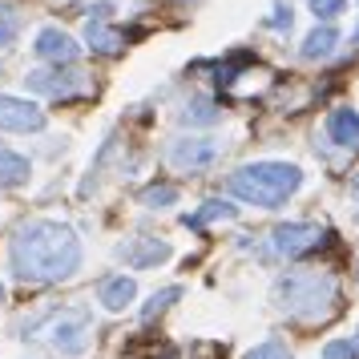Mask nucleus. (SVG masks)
Returning <instances> with one entry per match:
<instances>
[{
  "label": "nucleus",
  "instance_id": "obj_1",
  "mask_svg": "<svg viewBox=\"0 0 359 359\" xmlns=\"http://www.w3.org/2000/svg\"><path fill=\"white\" fill-rule=\"evenodd\" d=\"M85 250L77 230L53 218H33L17 226L8 243V266L20 283H65L81 271Z\"/></svg>",
  "mask_w": 359,
  "mask_h": 359
},
{
  "label": "nucleus",
  "instance_id": "obj_2",
  "mask_svg": "<svg viewBox=\"0 0 359 359\" xmlns=\"http://www.w3.org/2000/svg\"><path fill=\"white\" fill-rule=\"evenodd\" d=\"M303 165L294 162H278V158H262V162L238 165L226 178V190L246 206H259V210H278L287 206L299 190H303Z\"/></svg>",
  "mask_w": 359,
  "mask_h": 359
},
{
  "label": "nucleus",
  "instance_id": "obj_3",
  "mask_svg": "<svg viewBox=\"0 0 359 359\" xmlns=\"http://www.w3.org/2000/svg\"><path fill=\"white\" fill-rule=\"evenodd\" d=\"M25 339L33 343H49L61 359H81L93 343V311L81 303H69V307H49L33 315L25 327Z\"/></svg>",
  "mask_w": 359,
  "mask_h": 359
},
{
  "label": "nucleus",
  "instance_id": "obj_4",
  "mask_svg": "<svg viewBox=\"0 0 359 359\" xmlns=\"http://www.w3.org/2000/svg\"><path fill=\"white\" fill-rule=\"evenodd\" d=\"M275 307L283 315H291V319H327L335 303H339V283L327 275V271H291V275H283L275 283Z\"/></svg>",
  "mask_w": 359,
  "mask_h": 359
},
{
  "label": "nucleus",
  "instance_id": "obj_5",
  "mask_svg": "<svg viewBox=\"0 0 359 359\" xmlns=\"http://www.w3.org/2000/svg\"><path fill=\"white\" fill-rule=\"evenodd\" d=\"M165 158L174 170H210L222 158V142L218 137H198V133H182L170 142Z\"/></svg>",
  "mask_w": 359,
  "mask_h": 359
},
{
  "label": "nucleus",
  "instance_id": "obj_6",
  "mask_svg": "<svg viewBox=\"0 0 359 359\" xmlns=\"http://www.w3.org/2000/svg\"><path fill=\"white\" fill-rule=\"evenodd\" d=\"M323 238H327L323 226H315V222H287V226H275L271 246H275V255H283V259H303L315 246H323Z\"/></svg>",
  "mask_w": 359,
  "mask_h": 359
},
{
  "label": "nucleus",
  "instance_id": "obj_7",
  "mask_svg": "<svg viewBox=\"0 0 359 359\" xmlns=\"http://www.w3.org/2000/svg\"><path fill=\"white\" fill-rule=\"evenodd\" d=\"M45 109L36 101L0 93V133H41L45 130Z\"/></svg>",
  "mask_w": 359,
  "mask_h": 359
},
{
  "label": "nucleus",
  "instance_id": "obj_8",
  "mask_svg": "<svg viewBox=\"0 0 359 359\" xmlns=\"http://www.w3.org/2000/svg\"><path fill=\"white\" fill-rule=\"evenodd\" d=\"M117 259L126 262L130 271H149V266H158V262H170L174 259V246L165 243V238H126V243L117 246Z\"/></svg>",
  "mask_w": 359,
  "mask_h": 359
},
{
  "label": "nucleus",
  "instance_id": "obj_9",
  "mask_svg": "<svg viewBox=\"0 0 359 359\" xmlns=\"http://www.w3.org/2000/svg\"><path fill=\"white\" fill-rule=\"evenodd\" d=\"M25 85H29L33 93H45V97H77V93H85V89H89L85 73H77V69H65V73H61V65L53 69V73L36 69V73H29V77H25Z\"/></svg>",
  "mask_w": 359,
  "mask_h": 359
},
{
  "label": "nucleus",
  "instance_id": "obj_10",
  "mask_svg": "<svg viewBox=\"0 0 359 359\" xmlns=\"http://www.w3.org/2000/svg\"><path fill=\"white\" fill-rule=\"evenodd\" d=\"M33 53L41 57V61H53V65H73L77 61V41L65 33V29H41L36 33V41H33Z\"/></svg>",
  "mask_w": 359,
  "mask_h": 359
},
{
  "label": "nucleus",
  "instance_id": "obj_11",
  "mask_svg": "<svg viewBox=\"0 0 359 359\" xmlns=\"http://www.w3.org/2000/svg\"><path fill=\"white\" fill-rule=\"evenodd\" d=\"M327 137L339 149H359V114L351 105H339L327 114Z\"/></svg>",
  "mask_w": 359,
  "mask_h": 359
},
{
  "label": "nucleus",
  "instance_id": "obj_12",
  "mask_svg": "<svg viewBox=\"0 0 359 359\" xmlns=\"http://www.w3.org/2000/svg\"><path fill=\"white\" fill-rule=\"evenodd\" d=\"M137 299V283H133L130 275H109V278H101L97 283V303L105 311H126Z\"/></svg>",
  "mask_w": 359,
  "mask_h": 359
},
{
  "label": "nucleus",
  "instance_id": "obj_13",
  "mask_svg": "<svg viewBox=\"0 0 359 359\" xmlns=\"http://www.w3.org/2000/svg\"><path fill=\"white\" fill-rule=\"evenodd\" d=\"M335 49H339V29H335V25H319L315 33L303 36L299 57H303V61H327Z\"/></svg>",
  "mask_w": 359,
  "mask_h": 359
},
{
  "label": "nucleus",
  "instance_id": "obj_14",
  "mask_svg": "<svg viewBox=\"0 0 359 359\" xmlns=\"http://www.w3.org/2000/svg\"><path fill=\"white\" fill-rule=\"evenodd\" d=\"M29 174H33L29 158H20L17 149L0 146V190H17V186H25Z\"/></svg>",
  "mask_w": 359,
  "mask_h": 359
},
{
  "label": "nucleus",
  "instance_id": "obj_15",
  "mask_svg": "<svg viewBox=\"0 0 359 359\" xmlns=\"http://www.w3.org/2000/svg\"><path fill=\"white\" fill-rule=\"evenodd\" d=\"M85 45H89L93 53H117V49H121V33L109 29L105 20L89 17V20H85Z\"/></svg>",
  "mask_w": 359,
  "mask_h": 359
},
{
  "label": "nucleus",
  "instance_id": "obj_16",
  "mask_svg": "<svg viewBox=\"0 0 359 359\" xmlns=\"http://www.w3.org/2000/svg\"><path fill=\"white\" fill-rule=\"evenodd\" d=\"M234 206L230 202H222V198H210V202H202V210H194V214H186V226H206V222H230L234 218Z\"/></svg>",
  "mask_w": 359,
  "mask_h": 359
},
{
  "label": "nucleus",
  "instance_id": "obj_17",
  "mask_svg": "<svg viewBox=\"0 0 359 359\" xmlns=\"http://www.w3.org/2000/svg\"><path fill=\"white\" fill-rule=\"evenodd\" d=\"M20 36V13L13 0H0V49H8Z\"/></svg>",
  "mask_w": 359,
  "mask_h": 359
},
{
  "label": "nucleus",
  "instance_id": "obj_18",
  "mask_svg": "<svg viewBox=\"0 0 359 359\" xmlns=\"http://www.w3.org/2000/svg\"><path fill=\"white\" fill-rule=\"evenodd\" d=\"M182 121H186V126H214V121H218V109L210 105V97H194V101H186Z\"/></svg>",
  "mask_w": 359,
  "mask_h": 359
},
{
  "label": "nucleus",
  "instance_id": "obj_19",
  "mask_svg": "<svg viewBox=\"0 0 359 359\" xmlns=\"http://www.w3.org/2000/svg\"><path fill=\"white\" fill-rule=\"evenodd\" d=\"M174 299H182V287H162V291H154V294H149V303L142 307V323H154V319L174 303Z\"/></svg>",
  "mask_w": 359,
  "mask_h": 359
},
{
  "label": "nucleus",
  "instance_id": "obj_20",
  "mask_svg": "<svg viewBox=\"0 0 359 359\" xmlns=\"http://www.w3.org/2000/svg\"><path fill=\"white\" fill-rule=\"evenodd\" d=\"M174 202H178V186H149L146 194H142V206L146 210H165Z\"/></svg>",
  "mask_w": 359,
  "mask_h": 359
},
{
  "label": "nucleus",
  "instance_id": "obj_21",
  "mask_svg": "<svg viewBox=\"0 0 359 359\" xmlns=\"http://www.w3.org/2000/svg\"><path fill=\"white\" fill-rule=\"evenodd\" d=\"M307 8L315 13V20L331 25L335 17H343V13H347V0H307Z\"/></svg>",
  "mask_w": 359,
  "mask_h": 359
},
{
  "label": "nucleus",
  "instance_id": "obj_22",
  "mask_svg": "<svg viewBox=\"0 0 359 359\" xmlns=\"http://www.w3.org/2000/svg\"><path fill=\"white\" fill-rule=\"evenodd\" d=\"M243 359H294V355H291V347H287V343L266 339V343H259V347H250Z\"/></svg>",
  "mask_w": 359,
  "mask_h": 359
},
{
  "label": "nucleus",
  "instance_id": "obj_23",
  "mask_svg": "<svg viewBox=\"0 0 359 359\" xmlns=\"http://www.w3.org/2000/svg\"><path fill=\"white\" fill-rule=\"evenodd\" d=\"M323 359H359V347L351 339H331L323 347Z\"/></svg>",
  "mask_w": 359,
  "mask_h": 359
},
{
  "label": "nucleus",
  "instance_id": "obj_24",
  "mask_svg": "<svg viewBox=\"0 0 359 359\" xmlns=\"http://www.w3.org/2000/svg\"><path fill=\"white\" fill-rule=\"evenodd\" d=\"M291 4H278V8H275V17H271V20H266V25H271V29H278V33H283V29H287V33H291Z\"/></svg>",
  "mask_w": 359,
  "mask_h": 359
},
{
  "label": "nucleus",
  "instance_id": "obj_25",
  "mask_svg": "<svg viewBox=\"0 0 359 359\" xmlns=\"http://www.w3.org/2000/svg\"><path fill=\"white\" fill-rule=\"evenodd\" d=\"M351 222L359 226V174L351 178Z\"/></svg>",
  "mask_w": 359,
  "mask_h": 359
},
{
  "label": "nucleus",
  "instance_id": "obj_26",
  "mask_svg": "<svg viewBox=\"0 0 359 359\" xmlns=\"http://www.w3.org/2000/svg\"><path fill=\"white\" fill-rule=\"evenodd\" d=\"M351 343H355V347H359V327H355V335H351Z\"/></svg>",
  "mask_w": 359,
  "mask_h": 359
},
{
  "label": "nucleus",
  "instance_id": "obj_27",
  "mask_svg": "<svg viewBox=\"0 0 359 359\" xmlns=\"http://www.w3.org/2000/svg\"><path fill=\"white\" fill-rule=\"evenodd\" d=\"M351 41H355V45H359V25H355V33H351Z\"/></svg>",
  "mask_w": 359,
  "mask_h": 359
},
{
  "label": "nucleus",
  "instance_id": "obj_28",
  "mask_svg": "<svg viewBox=\"0 0 359 359\" xmlns=\"http://www.w3.org/2000/svg\"><path fill=\"white\" fill-rule=\"evenodd\" d=\"M0 303H4V283H0Z\"/></svg>",
  "mask_w": 359,
  "mask_h": 359
}]
</instances>
